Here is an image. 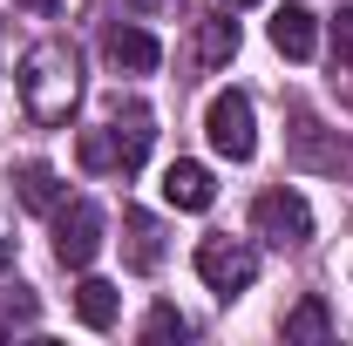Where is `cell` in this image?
<instances>
[{"mask_svg":"<svg viewBox=\"0 0 353 346\" xmlns=\"http://www.w3.org/2000/svg\"><path fill=\"white\" fill-rule=\"evenodd\" d=\"M7 265H14V245H7V238H0V272H7Z\"/></svg>","mask_w":353,"mask_h":346,"instance_id":"cell-19","label":"cell"},{"mask_svg":"<svg viewBox=\"0 0 353 346\" xmlns=\"http://www.w3.org/2000/svg\"><path fill=\"white\" fill-rule=\"evenodd\" d=\"M340 95H347V109H353V75H347V82H340Z\"/></svg>","mask_w":353,"mask_h":346,"instance_id":"cell-20","label":"cell"},{"mask_svg":"<svg viewBox=\"0 0 353 346\" xmlns=\"http://www.w3.org/2000/svg\"><path fill=\"white\" fill-rule=\"evenodd\" d=\"M14 7H28V14H54L61 0H14Z\"/></svg>","mask_w":353,"mask_h":346,"instance_id":"cell-18","label":"cell"},{"mask_svg":"<svg viewBox=\"0 0 353 346\" xmlns=\"http://www.w3.org/2000/svg\"><path fill=\"white\" fill-rule=\"evenodd\" d=\"M285 340H299V346H326L333 340V312H326V299H299L292 312H285Z\"/></svg>","mask_w":353,"mask_h":346,"instance_id":"cell-14","label":"cell"},{"mask_svg":"<svg viewBox=\"0 0 353 346\" xmlns=\"http://www.w3.org/2000/svg\"><path fill=\"white\" fill-rule=\"evenodd\" d=\"M116 285H109V278H82V285H75V312H82V326L88 333H109V326H116Z\"/></svg>","mask_w":353,"mask_h":346,"instance_id":"cell-13","label":"cell"},{"mask_svg":"<svg viewBox=\"0 0 353 346\" xmlns=\"http://www.w3.org/2000/svg\"><path fill=\"white\" fill-rule=\"evenodd\" d=\"M183 333H190V319H183L176 305H157V312L143 319V340H183Z\"/></svg>","mask_w":353,"mask_h":346,"instance_id":"cell-16","label":"cell"},{"mask_svg":"<svg viewBox=\"0 0 353 346\" xmlns=\"http://www.w3.org/2000/svg\"><path fill=\"white\" fill-rule=\"evenodd\" d=\"M34 319H41V299L28 285H0V340L21 333V326H34Z\"/></svg>","mask_w":353,"mask_h":346,"instance_id":"cell-15","label":"cell"},{"mask_svg":"<svg viewBox=\"0 0 353 346\" xmlns=\"http://www.w3.org/2000/svg\"><path fill=\"white\" fill-rule=\"evenodd\" d=\"M333 61H340V68H353V7H340V14H333Z\"/></svg>","mask_w":353,"mask_h":346,"instance_id":"cell-17","label":"cell"},{"mask_svg":"<svg viewBox=\"0 0 353 346\" xmlns=\"http://www.w3.org/2000/svg\"><path fill=\"white\" fill-rule=\"evenodd\" d=\"M82 102V61L68 41H34L21 54V109L41 123V130H61Z\"/></svg>","mask_w":353,"mask_h":346,"instance_id":"cell-1","label":"cell"},{"mask_svg":"<svg viewBox=\"0 0 353 346\" xmlns=\"http://www.w3.org/2000/svg\"><path fill=\"white\" fill-rule=\"evenodd\" d=\"M102 231H109L102 204H88V197H68V204L54 211V258L68 265V272H82V265L102 252Z\"/></svg>","mask_w":353,"mask_h":346,"instance_id":"cell-6","label":"cell"},{"mask_svg":"<svg viewBox=\"0 0 353 346\" xmlns=\"http://www.w3.org/2000/svg\"><path fill=\"white\" fill-rule=\"evenodd\" d=\"M211 197H218V183L204 163H170L163 170V204L170 211H211Z\"/></svg>","mask_w":353,"mask_h":346,"instance_id":"cell-9","label":"cell"},{"mask_svg":"<svg viewBox=\"0 0 353 346\" xmlns=\"http://www.w3.org/2000/svg\"><path fill=\"white\" fill-rule=\"evenodd\" d=\"M123 265L130 272H157L163 265V224L150 211H123Z\"/></svg>","mask_w":353,"mask_h":346,"instance_id":"cell-8","label":"cell"},{"mask_svg":"<svg viewBox=\"0 0 353 346\" xmlns=\"http://www.w3.org/2000/svg\"><path fill=\"white\" fill-rule=\"evenodd\" d=\"M238 54V21H231V7L224 14H204L197 21V68H224Z\"/></svg>","mask_w":353,"mask_h":346,"instance_id":"cell-12","label":"cell"},{"mask_svg":"<svg viewBox=\"0 0 353 346\" xmlns=\"http://www.w3.org/2000/svg\"><path fill=\"white\" fill-rule=\"evenodd\" d=\"M14 197L28 204V211H41V217H54L61 204H68V183L48 170V163H21L14 170Z\"/></svg>","mask_w":353,"mask_h":346,"instance_id":"cell-10","label":"cell"},{"mask_svg":"<svg viewBox=\"0 0 353 346\" xmlns=\"http://www.w3.org/2000/svg\"><path fill=\"white\" fill-rule=\"evenodd\" d=\"M272 48H279L285 61H306L312 48H319V21H312L306 7H279V14H272Z\"/></svg>","mask_w":353,"mask_h":346,"instance_id":"cell-11","label":"cell"},{"mask_svg":"<svg viewBox=\"0 0 353 346\" xmlns=\"http://www.w3.org/2000/svg\"><path fill=\"white\" fill-rule=\"evenodd\" d=\"M102 54H109V68H116V75H150V68L163 61V48H157L150 28H109Z\"/></svg>","mask_w":353,"mask_h":346,"instance_id":"cell-7","label":"cell"},{"mask_svg":"<svg viewBox=\"0 0 353 346\" xmlns=\"http://www.w3.org/2000/svg\"><path fill=\"white\" fill-rule=\"evenodd\" d=\"M224 7H259V0H224Z\"/></svg>","mask_w":353,"mask_h":346,"instance_id":"cell-21","label":"cell"},{"mask_svg":"<svg viewBox=\"0 0 353 346\" xmlns=\"http://www.w3.org/2000/svg\"><path fill=\"white\" fill-rule=\"evenodd\" d=\"M150 143H157V116L143 102H116V116L95 123V130H82L75 150H82L88 176H136L143 156H150Z\"/></svg>","mask_w":353,"mask_h":346,"instance_id":"cell-2","label":"cell"},{"mask_svg":"<svg viewBox=\"0 0 353 346\" xmlns=\"http://www.w3.org/2000/svg\"><path fill=\"white\" fill-rule=\"evenodd\" d=\"M197 278H204L218 299H238V292H252V278H259V252H252L245 238H204V245H197Z\"/></svg>","mask_w":353,"mask_h":346,"instance_id":"cell-4","label":"cell"},{"mask_svg":"<svg viewBox=\"0 0 353 346\" xmlns=\"http://www.w3.org/2000/svg\"><path fill=\"white\" fill-rule=\"evenodd\" d=\"M204 136H211V150H218L224 163H252V150H259V130H252V95H245V88L211 95V109H204Z\"/></svg>","mask_w":353,"mask_h":346,"instance_id":"cell-3","label":"cell"},{"mask_svg":"<svg viewBox=\"0 0 353 346\" xmlns=\"http://www.w3.org/2000/svg\"><path fill=\"white\" fill-rule=\"evenodd\" d=\"M252 231L279 252H299V245H312V204L299 190H265L252 204Z\"/></svg>","mask_w":353,"mask_h":346,"instance_id":"cell-5","label":"cell"}]
</instances>
